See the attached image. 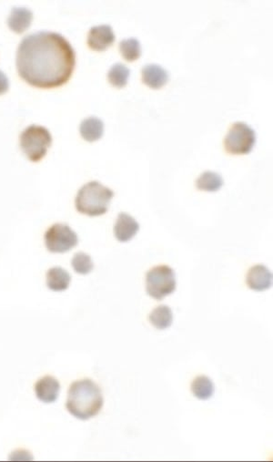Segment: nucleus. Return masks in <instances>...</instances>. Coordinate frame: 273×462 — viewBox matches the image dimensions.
Returning <instances> with one entry per match:
<instances>
[{"label":"nucleus","instance_id":"10","mask_svg":"<svg viewBox=\"0 0 273 462\" xmlns=\"http://www.w3.org/2000/svg\"><path fill=\"white\" fill-rule=\"evenodd\" d=\"M60 391V384L59 381L51 377L46 376L36 383L35 393L36 396L41 402L53 403L59 398Z\"/></svg>","mask_w":273,"mask_h":462},{"label":"nucleus","instance_id":"22","mask_svg":"<svg viewBox=\"0 0 273 462\" xmlns=\"http://www.w3.org/2000/svg\"><path fill=\"white\" fill-rule=\"evenodd\" d=\"M10 88V80L3 71H0V95L7 93Z\"/></svg>","mask_w":273,"mask_h":462},{"label":"nucleus","instance_id":"1","mask_svg":"<svg viewBox=\"0 0 273 462\" xmlns=\"http://www.w3.org/2000/svg\"><path fill=\"white\" fill-rule=\"evenodd\" d=\"M19 76L34 87L53 88L68 82L76 64L73 47L60 33L27 35L16 51Z\"/></svg>","mask_w":273,"mask_h":462},{"label":"nucleus","instance_id":"11","mask_svg":"<svg viewBox=\"0 0 273 462\" xmlns=\"http://www.w3.org/2000/svg\"><path fill=\"white\" fill-rule=\"evenodd\" d=\"M140 230L139 223L126 212L118 215L114 228V234L118 241L126 243L131 241Z\"/></svg>","mask_w":273,"mask_h":462},{"label":"nucleus","instance_id":"20","mask_svg":"<svg viewBox=\"0 0 273 462\" xmlns=\"http://www.w3.org/2000/svg\"><path fill=\"white\" fill-rule=\"evenodd\" d=\"M120 51L123 59L132 62L137 60L142 55V47L140 41L135 38H127L120 41Z\"/></svg>","mask_w":273,"mask_h":462},{"label":"nucleus","instance_id":"8","mask_svg":"<svg viewBox=\"0 0 273 462\" xmlns=\"http://www.w3.org/2000/svg\"><path fill=\"white\" fill-rule=\"evenodd\" d=\"M115 41V35L109 25H99L91 27L88 36V45L93 51H103Z\"/></svg>","mask_w":273,"mask_h":462},{"label":"nucleus","instance_id":"14","mask_svg":"<svg viewBox=\"0 0 273 462\" xmlns=\"http://www.w3.org/2000/svg\"><path fill=\"white\" fill-rule=\"evenodd\" d=\"M71 276L62 267H52L47 272V286L54 292L66 291L70 287Z\"/></svg>","mask_w":273,"mask_h":462},{"label":"nucleus","instance_id":"7","mask_svg":"<svg viewBox=\"0 0 273 462\" xmlns=\"http://www.w3.org/2000/svg\"><path fill=\"white\" fill-rule=\"evenodd\" d=\"M79 243L76 232L64 223L52 226L45 234V245L51 253H66Z\"/></svg>","mask_w":273,"mask_h":462},{"label":"nucleus","instance_id":"3","mask_svg":"<svg viewBox=\"0 0 273 462\" xmlns=\"http://www.w3.org/2000/svg\"><path fill=\"white\" fill-rule=\"evenodd\" d=\"M114 192L99 182H90L79 191L75 200L76 209L89 217L106 214Z\"/></svg>","mask_w":273,"mask_h":462},{"label":"nucleus","instance_id":"6","mask_svg":"<svg viewBox=\"0 0 273 462\" xmlns=\"http://www.w3.org/2000/svg\"><path fill=\"white\" fill-rule=\"evenodd\" d=\"M256 143V134L252 127L244 123H236L226 135L224 147L230 154H250Z\"/></svg>","mask_w":273,"mask_h":462},{"label":"nucleus","instance_id":"15","mask_svg":"<svg viewBox=\"0 0 273 462\" xmlns=\"http://www.w3.org/2000/svg\"><path fill=\"white\" fill-rule=\"evenodd\" d=\"M79 132H81L82 138L87 142H96L103 135V121L96 117L85 119L79 126Z\"/></svg>","mask_w":273,"mask_h":462},{"label":"nucleus","instance_id":"21","mask_svg":"<svg viewBox=\"0 0 273 462\" xmlns=\"http://www.w3.org/2000/svg\"><path fill=\"white\" fill-rule=\"evenodd\" d=\"M71 265H73L74 271L79 275H88L92 272L94 268L92 259L89 254L83 252H79L74 256Z\"/></svg>","mask_w":273,"mask_h":462},{"label":"nucleus","instance_id":"17","mask_svg":"<svg viewBox=\"0 0 273 462\" xmlns=\"http://www.w3.org/2000/svg\"><path fill=\"white\" fill-rule=\"evenodd\" d=\"M223 184L224 182L222 177L211 171H205L196 181L198 189L205 192H217L222 187Z\"/></svg>","mask_w":273,"mask_h":462},{"label":"nucleus","instance_id":"13","mask_svg":"<svg viewBox=\"0 0 273 462\" xmlns=\"http://www.w3.org/2000/svg\"><path fill=\"white\" fill-rule=\"evenodd\" d=\"M33 19L32 11L27 8H13L8 19L10 29L16 33H23L29 29Z\"/></svg>","mask_w":273,"mask_h":462},{"label":"nucleus","instance_id":"2","mask_svg":"<svg viewBox=\"0 0 273 462\" xmlns=\"http://www.w3.org/2000/svg\"><path fill=\"white\" fill-rule=\"evenodd\" d=\"M101 389L90 380H82L71 384L66 406L73 416L88 420L96 416L103 406Z\"/></svg>","mask_w":273,"mask_h":462},{"label":"nucleus","instance_id":"12","mask_svg":"<svg viewBox=\"0 0 273 462\" xmlns=\"http://www.w3.org/2000/svg\"><path fill=\"white\" fill-rule=\"evenodd\" d=\"M142 82L153 90L164 87L169 80V74L165 69L157 64L144 66L142 70Z\"/></svg>","mask_w":273,"mask_h":462},{"label":"nucleus","instance_id":"4","mask_svg":"<svg viewBox=\"0 0 273 462\" xmlns=\"http://www.w3.org/2000/svg\"><path fill=\"white\" fill-rule=\"evenodd\" d=\"M21 147L31 162H40L51 147L52 137L51 132L45 127L30 125L22 132Z\"/></svg>","mask_w":273,"mask_h":462},{"label":"nucleus","instance_id":"19","mask_svg":"<svg viewBox=\"0 0 273 462\" xmlns=\"http://www.w3.org/2000/svg\"><path fill=\"white\" fill-rule=\"evenodd\" d=\"M129 75H131V70L127 66L121 63H116L109 69L107 73V80L114 87L123 88L128 83Z\"/></svg>","mask_w":273,"mask_h":462},{"label":"nucleus","instance_id":"18","mask_svg":"<svg viewBox=\"0 0 273 462\" xmlns=\"http://www.w3.org/2000/svg\"><path fill=\"white\" fill-rule=\"evenodd\" d=\"M192 392L198 400H209L214 394L213 382L206 376H200L192 381Z\"/></svg>","mask_w":273,"mask_h":462},{"label":"nucleus","instance_id":"9","mask_svg":"<svg viewBox=\"0 0 273 462\" xmlns=\"http://www.w3.org/2000/svg\"><path fill=\"white\" fill-rule=\"evenodd\" d=\"M272 281V273L265 265H255L247 273L248 287L255 291L263 292L271 289Z\"/></svg>","mask_w":273,"mask_h":462},{"label":"nucleus","instance_id":"16","mask_svg":"<svg viewBox=\"0 0 273 462\" xmlns=\"http://www.w3.org/2000/svg\"><path fill=\"white\" fill-rule=\"evenodd\" d=\"M148 319L157 329L164 330L172 325V310L167 306H159L151 312Z\"/></svg>","mask_w":273,"mask_h":462},{"label":"nucleus","instance_id":"5","mask_svg":"<svg viewBox=\"0 0 273 462\" xmlns=\"http://www.w3.org/2000/svg\"><path fill=\"white\" fill-rule=\"evenodd\" d=\"M175 272L168 265H158L147 273L146 287L148 295L156 300H162L176 290Z\"/></svg>","mask_w":273,"mask_h":462}]
</instances>
